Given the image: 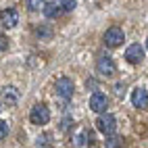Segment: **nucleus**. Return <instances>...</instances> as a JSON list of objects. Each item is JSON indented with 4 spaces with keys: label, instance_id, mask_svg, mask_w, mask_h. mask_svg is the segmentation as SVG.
Masks as SVG:
<instances>
[{
    "label": "nucleus",
    "instance_id": "23",
    "mask_svg": "<svg viewBox=\"0 0 148 148\" xmlns=\"http://www.w3.org/2000/svg\"><path fill=\"white\" fill-rule=\"evenodd\" d=\"M0 108H2V106H0Z\"/></svg>",
    "mask_w": 148,
    "mask_h": 148
},
{
    "label": "nucleus",
    "instance_id": "3",
    "mask_svg": "<svg viewBox=\"0 0 148 148\" xmlns=\"http://www.w3.org/2000/svg\"><path fill=\"white\" fill-rule=\"evenodd\" d=\"M96 73L102 75V77H111L117 73V67H115V61L108 54H100L96 61Z\"/></svg>",
    "mask_w": 148,
    "mask_h": 148
},
{
    "label": "nucleus",
    "instance_id": "12",
    "mask_svg": "<svg viewBox=\"0 0 148 148\" xmlns=\"http://www.w3.org/2000/svg\"><path fill=\"white\" fill-rule=\"evenodd\" d=\"M36 36L40 38V40H50V38L54 36V29L50 25H40V27L36 29Z\"/></svg>",
    "mask_w": 148,
    "mask_h": 148
},
{
    "label": "nucleus",
    "instance_id": "11",
    "mask_svg": "<svg viewBox=\"0 0 148 148\" xmlns=\"http://www.w3.org/2000/svg\"><path fill=\"white\" fill-rule=\"evenodd\" d=\"M42 13L48 17V19H56L58 15L63 13V8H61V4L58 2H54V0H50V2H46V6L42 8Z\"/></svg>",
    "mask_w": 148,
    "mask_h": 148
},
{
    "label": "nucleus",
    "instance_id": "22",
    "mask_svg": "<svg viewBox=\"0 0 148 148\" xmlns=\"http://www.w3.org/2000/svg\"><path fill=\"white\" fill-rule=\"evenodd\" d=\"M146 46H148V40H146Z\"/></svg>",
    "mask_w": 148,
    "mask_h": 148
},
{
    "label": "nucleus",
    "instance_id": "5",
    "mask_svg": "<svg viewBox=\"0 0 148 148\" xmlns=\"http://www.w3.org/2000/svg\"><path fill=\"white\" fill-rule=\"evenodd\" d=\"M125 40V34H123V29L121 27H108L106 32H104V44L108 48H117V46H121Z\"/></svg>",
    "mask_w": 148,
    "mask_h": 148
},
{
    "label": "nucleus",
    "instance_id": "15",
    "mask_svg": "<svg viewBox=\"0 0 148 148\" xmlns=\"http://www.w3.org/2000/svg\"><path fill=\"white\" fill-rule=\"evenodd\" d=\"M25 2H27L29 11H40V8H44L46 2H50V0H25Z\"/></svg>",
    "mask_w": 148,
    "mask_h": 148
},
{
    "label": "nucleus",
    "instance_id": "6",
    "mask_svg": "<svg viewBox=\"0 0 148 148\" xmlns=\"http://www.w3.org/2000/svg\"><path fill=\"white\" fill-rule=\"evenodd\" d=\"M90 108L94 113H98V115L106 113V108H108V96L102 94V92H94L90 96Z\"/></svg>",
    "mask_w": 148,
    "mask_h": 148
},
{
    "label": "nucleus",
    "instance_id": "2",
    "mask_svg": "<svg viewBox=\"0 0 148 148\" xmlns=\"http://www.w3.org/2000/svg\"><path fill=\"white\" fill-rule=\"evenodd\" d=\"M29 121H32L34 125H46L48 121H50V111H48V106L38 102L32 106V111H29Z\"/></svg>",
    "mask_w": 148,
    "mask_h": 148
},
{
    "label": "nucleus",
    "instance_id": "10",
    "mask_svg": "<svg viewBox=\"0 0 148 148\" xmlns=\"http://www.w3.org/2000/svg\"><path fill=\"white\" fill-rule=\"evenodd\" d=\"M132 104L136 108H146L148 106V92L144 90V88H136V90L132 92Z\"/></svg>",
    "mask_w": 148,
    "mask_h": 148
},
{
    "label": "nucleus",
    "instance_id": "4",
    "mask_svg": "<svg viewBox=\"0 0 148 148\" xmlns=\"http://www.w3.org/2000/svg\"><path fill=\"white\" fill-rule=\"evenodd\" d=\"M96 127H98V132H102L104 136H113L115 130H117V119L111 113H102V115H98V119H96Z\"/></svg>",
    "mask_w": 148,
    "mask_h": 148
},
{
    "label": "nucleus",
    "instance_id": "8",
    "mask_svg": "<svg viewBox=\"0 0 148 148\" xmlns=\"http://www.w3.org/2000/svg\"><path fill=\"white\" fill-rule=\"evenodd\" d=\"M0 23H2V27H6V29H13L19 23V13L15 8H4V11L0 13Z\"/></svg>",
    "mask_w": 148,
    "mask_h": 148
},
{
    "label": "nucleus",
    "instance_id": "1",
    "mask_svg": "<svg viewBox=\"0 0 148 148\" xmlns=\"http://www.w3.org/2000/svg\"><path fill=\"white\" fill-rule=\"evenodd\" d=\"M73 92H75L73 79H69V77H58V79L54 82V94L58 98H63L65 102L73 98Z\"/></svg>",
    "mask_w": 148,
    "mask_h": 148
},
{
    "label": "nucleus",
    "instance_id": "19",
    "mask_svg": "<svg viewBox=\"0 0 148 148\" xmlns=\"http://www.w3.org/2000/svg\"><path fill=\"white\" fill-rule=\"evenodd\" d=\"M6 134H8V123L0 119V140H2V138H6Z\"/></svg>",
    "mask_w": 148,
    "mask_h": 148
},
{
    "label": "nucleus",
    "instance_id": "14",
    "mask_svg": "<svg viewBox=\"0 0 148 148\" xmlns=\"http://www.w3.org/2000/svg\"><path fill=\"white\" fill-rule=\"evenodd\" d=\"M36 146H38V148H50V146H52V134H42V136H38Z\"/></svg>",
    "mask_w": 148,
    "mask_h": 148
},
{
    "label": "nucleus",
    "instance_id": "7",
    "mask_svg": "<svg viewBox=\"0 0 148 148\" xmlns=\"http://www.w3.org/2000/svg\"><path fill=\"white\" fill-rule=\"evenodd\" d=\"M142 58H144V48H142L140 44H130V46H127V50H125V61L130 63V65H140Z\"/></svg>",
    "mask_w": 148,
    "mask_h": 148
},
{
    "label": "nucleus",
    "instance_id": "9",
    "mask_svg": "<svg viewBox=\"0 0 148 148\" xmlns=\"http://www.w3.org/2000/svg\"><path fill=\"white\" fill-rule=\"evenodd\" d=\"M19 102V90L15 86H4L2 88V104L4 106H17Z\"/></svg>",
    "mask_w": 148,
    "mask_h": 148
},
{
    "label": "nucleus",
    "instance_id": "21",
    "mask_svg": "<svg viewBox=\"0 0 148 148\" xmlns=\"http://www.w3.org/2000/svg\"><path fill=\"white\" fill-rule=\"evenodd\" d=\"M86 86H88V88H96V82H94V79H88Z\"/></svg>",
    "mask_w": 148,
    "mask_h": 148
},
{
    "label": "nucleus",
    "instance_id": "20",
    "mask_svg": "<svg viewBox=\"0 0 148 148\" xmlns=\"http://www.w3.org/2000/svg\"><path fill=\"white\" fill-rule=\"evenodd\" d=\"M6 48H8V38L4 34H0V52H4Z\"/></svg>",
    "mask_w": 148,
    "mask_h": 148
},
{
    "label": "nucleus",
    "instance_id": "17",
    "mask_svg": "<svg viewBox=\"0 0 148 148\" xmlns=\"http://www.w3.org/2000/svg\"><path fill=\"white\" fill-rule=\"evenodd\" d=\"M75 125V121H73V117H65V119L61 121V125H58V130H61V132H69V127H73Z\"/></svg>",
    "mask_w": 148,
    "mask_h": 148
},
{
    "label": "nucleus",
    "instance_id": "16",
    "mask_svg": "<svg viewBox=\"0 0 148 148\" xmlns=\"http://www.w3.org/2000/svg\"><path fill=\"white\" fill-rule=\"evenodd\" d=\"M58 4H61V8L65 13H71L73 8L77 6V0H58Z\"/></svg>",
    "mask_w": 148,
    "mask_h": 148
},
{
    "label": "nucleus",
    "instance_id": "18",
    "mask_svg": "<svg viewBox=\"0 0 148 148\" xmlns=\"http://www.w3.org/2000/svg\"><path fill=\"white\" fill-rule=\"evenodd\" d=\"M113 90H115V94L119 96V98H121V96H125V84H123V82H117Z\"/></svg>",
    "mask_w": 148,
    "mask_h": 148
},
{
    "label": "nucleus",
    "instance_id": "13",
    "mask_svg": "<svg viewBox=\"0 0 148 148\" xmlns=\"http://www.w3.org/2000/svg\"><path fill=\"white\" fill-rule=\"evenodd\" d=\"M104 146H106V148H121V146H123V138H121V136H106Z\"/></svg>",
    "mask_w": 148,
    "mask_h": 148
}]
</instances>
